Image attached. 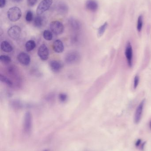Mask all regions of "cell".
Wrapping results in <instances>:
<instances>
[{
	"label": "cell",
	"instance_id": "obj_28",
	"mask_svg": "<svg viewBox=\"0 0 151 151\" xmlns=\"http://www.w3.org/2000/svg\"><path fill=\"white\" fill-rule=\"evenodd\" d=\"M6 0H0V8H3L5 6Z\"/></svg>",
	"mask_w": 151,
	"mask_h": 151
},
{
	"label": "cell",
	"instance_id": "obj_19",
	"mask_svg": "<svg viewBox=\"0 0 151 151\" xmlns=\"http://www.w3.org/2000/svg\"><path fill=\"white\" fill-rule=\"evenodd\" d=\"M0 80L1 82L5 83L6 85L9 86H12L13 85V82L11 80H10L9 78H7L4 76L0 74Z\"/></svg>",
	"mask_w": 151,
	"mask_h": 151
},
{
	"label": "cell",
	"instance_id": "obj_13",
	"mask_svg": "<svg viewBox=\"0 0 151 151\" xmlns=\"http://www.w3.org/2000/svg\"><path fill=\"white\" fill-rule=\"evenodd\" d=\"M69 26L71 29L74 32H78L80 30L81 24L80 22L73 18H71L68 21Z\"/></svg>",
	"mask_w": 151,
	"mask_h": 151
},
{
	"label": "cell",
	"instance_id": "obj_23",
	"mask_svg": "<svg viewBox=\"0 0 151 151\" xmlns=\"http://www.w3.org/2000/svg\"><path fill=\"white\" fill-rule=\"evenodd\" d=\"M143 17L142 15H140L138 17V20H137V30L139 32L142 31V28L143 27Z\"/></svg>",
	"mask_w": 151,
	"mask_h": 151
},
{
	"label": "cell",
	"instance_id": "obj_30",
	"mask_svg": "<svg viewBox=\"0 0 151 151\" xmlns=\"http://www.w3.org/2000/svg\"><path fill=\"white\" fill-rule=\"evenodd\" d=\"M150 128L151 129V121L150 122Z\"/></svg>",
	"mask_w": 151,
	"mask_h": 151
},
{
	"label": "cell",
	"instance_id": "obj_5",
	"mask_svg": "<svg viewBox=\"0 0 151 151\" xmlns=\"http://www.w3.org/2000/svg\"><path fill=\"white\" fill-rule=\"evenodd\" d=\"M50 27L51 32L56 35L62 34L64 29L63 24L59 21H52L50 24Z\"/></svg>",
	"mask_w": 151,
	"mask_h": 151
},
{
	"label": "cell",
	"instance_id": "obj_2",
	"mask_svg": "<svg viewBox=\"0 0 151 151\" xmlns=\"http://www.w3.org/2000/svg\"><path fill=\"white\" fill-rule=\"evenodd\" d=\"M8 17L12 22H16L20 19L22 16V12L20 8L13 7L9 9L7 12Z\"/></svg>",
	"mask_w": 151,
	"mask_h": 151
},
{
	"label": "cell",
	"instance_id": "obj_4",
	"mask_svg": "<svg viewBox=\"0 0 151 151\" xmlns=\"http://www.w3.org/2000/svg\"><path fill=\"white\" fill-rule=\"evenodd\" d=\"M53 0H43L40 2L36 9L37 15H41L51 7Z\"/></svg>",
	"mask_w": 151,
	"mask_h": 151
},
{
	"label": "cell",
	"instance_id": "obj_10",
	"mask_svg": "<svg viewBox=\"0 0 151 151\" xmlns=\"http://www.w3.org/2000/svg\"><path fill=\"white\" fill-rule=\"evenodd\" d=\"M19 62L21 64L25 66L29 65L31 62L30 56L25 52H21L18 54L17 57Z\"/></svg>",
	"mask_w": 151,
	"mask_h": 151
},
{
	"label": "cell",
	"instance_id": "obj_14",
	"mask_svg": "<svg viewBox=\"0 0 151 151\" xmlns=\"http://www.w3.org/2000/svg\"><path fill=\"white\" fill-rule=\"evenodd\" d=\"M46 23V19L45 17L41 15H37L34 19V25L35 27L38 28L43 27Z\"/></svg>",
	"mask_w": 151,
	"mask_h": 151
},
{
	"label": "cell",
	"instance_id": "obj_11",
	"mask_svg": "<svg viewBox=\"0 0 151 151\" xmlns=\"http://www.w3.org/2000/svg\"><path fill=\"white\" fill-rule=\"evenodd\" d=\"M50 68L52 72L58 73L63 69V65L61 62L56 60H52L49 63Z\"/></svg>",
	"mask_w": 151,
	"mask_h": 151
},
{
	"label": "cell",
	"instance_id": "obj_15",
	"mask_svg": "<svg viewBox=\"0 0 151 151\" xmlns=\"http://www.w3.org/2000/svg\"><path fill=\"white\" fill-rule=\"evenodd\" d=\"M53 49L56 53H62L64 50V43L60 40H56L53 42Z\"/></svg>",
	"mask_w": 151,
	"mask_h": 151
},
{
	"label": "cell",
	"instance_id": "obj_27",
	"mask_svg": "<svg viewBox=\"0 0 151 151\" xmlns=\"http://www.w3.org/2000/svg\"><path fill=\"white\" fill-rule=\"evenodd\" d=\"M37 1L38 0H27V4L30 7H33L36 4Z\"/></svg>",
	"mask_w": 151,
	"mask_h": 151
},
{
	"label": "cell",
	"instance_id": "obj_22",
	"mask_svg": "<svg viewBox=\"0 0 151 151\" xmlns=\"http://www.w3.org/2000/svg\"><path fill=\"white\" fill-rule=\"evenodd\" d=\"M0 61L2 63L4 64L9 63L11 62V58L7 55H1L0 56Z\"/></svg>",
	"mask_w": 151,
	"mask_h": 151
},
{
	"label": "cell",
	"instance_id": "obj_26",
	"mask_svg": "<svg viewBox=\"0 0 151 151\" xmlns=\"http://www.w3.org/2000/svg\"><path fill=\"white\" fill-rule=\"evenodd\" d=\"M139 80H140V78L139 76L138 75L136 76L134 79V89H136L137 88L139 84Z\"/></svg>",
	"mask_w": 151,
	"mask_h": 151
},
{
	"label": "cell",
	"instance_id": "obj_17",
	"mask_svg": "<svg viewBox=\"0 0 151 151\" xmlns=\"http://www.w3.org/2000/svg\"><path fill=\"white\" fill-rule=\"evenodd\" d=\"M1 48L4 52L10 53L13 50V47L12 45L6 41H4L1 43Z\"/></svg>",
	"mask_w": 151,
	"mask_h": 151
},
{
	"label": "cell",
	"instance_id": "obj_6",
	"mask_svg": "<svg viewBox=\"0 0 151 151\" xmlns=\"http://www.w3.org/2000/svg\"><path fill=\"white\" fill-rule=\"evenodd\" d=\"M125 54L129 66V67H132L133 65V50L130 42H128L127 43Z\"/></svg>",
	"mask_w": 151,
	"mask_h": 151
},
{
	"label": "cell",
	"instance_id": "obj_8",
	"mask_svg": "<svg viewBox=\"0 0 151 151\" xmlns=\"http://www.w3.org/2000/svg\"><path fill=\"white\" fill-rule=\"evenodd\" d=\"M21 30L18 26H13L8 30V34L9 36L12 39L17 40L19 39L21 35Z\"/></svg>",
	"mask_w": 151,
	"mask_h": 151
},
{
	"label": "cell",
	"instance_id": "obj_25",
	"mask_svg": "<svg viewBox=\"0 0 151 151\" xmlns=\"http://www.w3.org/2000/svg\"><path fill=\"white\" fill-rule=\"evenodd\" d=\"M68 96L66 93H61L59 95V99L60 102L64 103L67 101Z\"/></svg>",
	"mask_w": 151,
	"mask_h": 151
},
{
	"label": "cell",
	"instance_id": "obj_1",
	"mask_svg": "<svg viewBox=\"0 0 151 151\" xmlns=\"http://www.w3.org/2000/svg\"><path fill=\"white\" fill-rule=\"evenodd\" d=\"M23 129L26 134H30L32 132L33 129V118L30 112H27L24 115Z\"/></svg>",
	"mask_w": 151,
	"mask_h": 151
},
{
	"label": "cell",
	"instance_id": "obj_21",
	"mask_svg": "<svg viewBox=\"0 0 151 151\" xmlns=\"http://www.w3.org/2000/svg\"><path fill=\"white\" fill-rule=\"evenodd\" d=\"M43 37L46 40L51 41L53 39V34L51 31L45 30L43 32Z\"/></svg>",
	"mask_w": 151,
	"mask_h": 151
},
{
	"label": "cell",
	"instance_id": "obj_18",
	"mask_svg": "<svg viewBox=\"0 0 151 151\" xmlns=\"http://www.w3.org/2000/svg\"><path fill=\"white\" fill-rule=\"evenodd\" d=\"M35 47H36V43H35V42L34 41L32 40L27 42L25 44L26 50L28 52L33 50Z\"/></svg>",
	"mask_w": 151,
	"mask_h": 151
},
{
	"label": "cell",
	"instance_id": "obj_12",
	"mask_svg": "<svg viewBox=\"0 0 151 151\" xmlns=\"http://www.w3.org/2000/svg\"><path fill=\"white\" fill-rule=\"evenodd\" d=\"M86 9L91 12H95L98 8V4L96 0H87L85 4Z\"/></svg>",
	"mask_w": 151,
	"mask_h": 151
},
{
	"label": "cell",
	"instance_id": "obj_3",
	"mask_svg": "<svg viewBox=\"0 0 151 151\" xmlns=\"http://www.w3.org/2000/svg\"><path fill=\"white\" fill-rule=\"evenodd\" d=\"M80 59V54L77 51H71L67 53L65 56V62L68 64L77 63Z\"/></svg>",
	"mask_w": 151,
	"mask_h": 151
},
{
	"label": "cell",
	"instance_id": "obj_7",
	"mask_svg": "<svg viewBox=\"0 0 151 151\" xmlns=\"http://www.w3.org/2000/svg\"><path fill=\"white\" fill-rule=\"evenodd\" d=\"M144 104H145V100L144 99L140 103L136 110L134 118V121L136 124H138L142 119Z\"/></svg>",
	"mask_w": 151,
	"mask_h": 151
},
{
	"label": "cell",
	"instance_id": "obj_9",
	"mask_svg": "<svg viewBox=\"0 0 151 151\" xmlns=\"http://www.w3.org/2000/svg\"><path fill=\"white\" fill-rule=\"evenodd\" d=\"M38 55L43 61L48 60L49 55V52L48 47L45 44H42L38 49Z\"/></svg>",
	"mask_w": 151,
	"mask_h": 151
},
{
	"label": "cell",
	"instance_id": "obj_29",
	"mask_svg": "<svg viewBox=\"0 0 151 151\" xmlns=\"http://www.w3.org/2000/svg\"><path fill=\"white\" fill-rule=\"evenodd\" d=\"M12 1L16 2H21L22 0H12Z\"/></svg>",
	"mask_w": 151,
	"mask_h": 151
},
{
	"label": "cell",
	"instance_id": "obj_20",
	"mask_svg": "<svg viewBox=\"0 0 151 151\" xmlns=\"http://www.w3.org/2000/svg\"><path fill=\"white\" fill-rule=\"evenodd\" d=\"M107 26H108V24H107V22H105L98 28V37H101L104 34L105 30H106V28H107Z\"/></svg>",
	"mask_w": 151,
	"mask_h": 151
},
{
	"label": "cell",
	"instance_id": "obj_16",
	"mask_svg": "<svg viewBox=\"0 0 151 151\" xmlns=\"http://www.w3.org/2000/svg\"><path fill=\"white\" fill-rule=\"evenodd\" d=\"M56 10L57 12L61 15H65L68 12V6L65 3L60 2L57 5Z\"/></svg>",
	"mask_w": 151,
	"mask_h": 151
},
{
	"label": "cell",
	"instance_id": "obj_24",
	"mask_svg": "<svg viewBox=\"0 0 151 151\" xmlns=\"http://www.w3.org/2000/svg\"><path fill=\"white\" fill-rule=\"evenodd\" d=\"M33 19V14L31 11H27L25 16V19L27 22H31Z\"/></svg>",
	"mask_w": 151,
	"mask_h": 151
}]
</instances>
